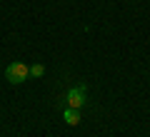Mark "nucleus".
<instances>
[{"instance_id": "obj_1", "label": "nucleus", "mask_w": 150, "mask_h": 137, "mask_svg": "<svg viewBox=\"0 0 150 137\" xmlns=\"http://www.w3.org/2000/svg\"><path fill=\"white\" fill-rule=\"evenodd\" d=\"M28 77H30V65L20 63V60H18V63H10L5 67V80L10 85H23Z\"/></svg>"}, {"instance_id": "obj_2", "label": "nucleus", "mask_w": 150, "mask_h": 137, "mask_svg": "<svg viewBox=\"0 0 150 137\" xmlns=\"http://www.w3.org/2000/svg\"><path fill=\"white\" fill-rule=\"evenodd\" d=\"M85 97H88V87H85V85H75V87L68 90L65 100H68V107H73V110H80V107L85 105Z\"/></svg>"}, {"instance_id": "obj_3", "label": "nucleus", "mask_w": 150, "mask_h": 137, "mask_svg": "<svg viewBox=\"0 0 150 137\" xmlns=\"http://www.w3.org/2000/svg\"><path fill=\"white\" fill-rule=\"evenodd\" d=\"M63 120H65V125H70V127L80 125V110H73V107H65V112H63Z\"/></svg>"}, {"instance_id": "obj_4", "label": "nucleus", "mask_w": 150, "mask_h": 137, "mask_svg": "<svg viewBox=\"0 0 150 137\" xmlns=\"http://www.w3.org/2000/svg\"><path fill=\"white\" fill-rule=\"evenodd\" d=\"M43 75H45V65H40V63L30 65V77H43Z\"/></svg>"}]
</instances>
